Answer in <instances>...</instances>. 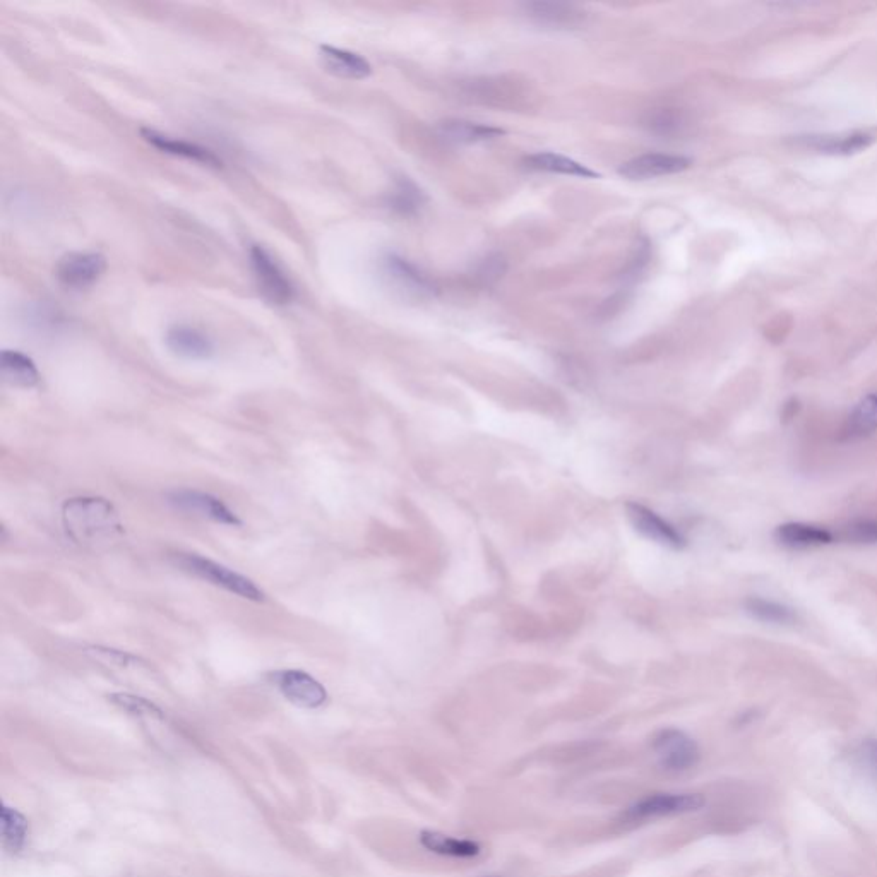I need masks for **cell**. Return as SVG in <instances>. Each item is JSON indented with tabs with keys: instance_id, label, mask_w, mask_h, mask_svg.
<instances>
[{
	"instance_id": "6da1fadb",
	"label": "cell",
	"mask_w": 877,
	"mask_h": 877,
	"mask_svg": "<svg viewBox=\"0 0 877 877\" xmlns=\"http://www.w3.org/2000/svg\"><path fill=\"white\" fill-rule=\"evenodd\" d=\"M62 521L72 542L83 547L114 542L124 533L114 504L102 497L69 499L62 508Z\"/></svg>"
},
{
	"instance_id": "7a4b0ae2",
	"label": "cell",
	"mask_w": 877,
	"mask_h": 877,
	"mask_svg": "<svg viewBox=\"0 0 877 877\" xmlns=\"http://www.w3.org/2000/svg\"><path fill=\"white\" fill-rule=\"evenodd\" d=\"M172 561L185 573L230 591L237 597L251 600V602H264L266 600V593L252 579L235 573L230 567L221 566L218 562L206 559L203 555L180 552V554L172 555Z\"/></svg>"
},
{
	"instance_id": "3957f363",
	"label": "cell",
	"mask_w": 877,
	"mask_h": 877,
	"mask_svg": "<svg viewBox=\"0 0 877 877\" xmlns=\"http://www.w3.org/2000/svg\"><path fill=\"white\" fill-rule=\"evenodd\" d=\"M701 794H651L634 802L622 812V823L639 824L658 818L699 811L704 806Z\"/></svg>"
},
{
	"instance_id": "277c9868",
	"label": "cell",
	"mask_w": 877,
	"mask_h": 877,
	"mask_svg": "<svg viewBox=\"0 0 877 877\" xmlns=\"http://www.w3.org/2000/svg\"><path fill=\"white\" fill-rule=\"evenodd\" d=\"M651 749L655 752L662 770L669 773L693 770L701 759L696 740L679 728H663L657 732L651 740Z\"/></svg>"
},
{
	"instance_id": "5b68a950",
	"label": "cell",
	"mask_w": 877,
	"mask_h": 877,
	"mask_svg": "<svg viewBox=\"0 0 877 877\" xmlns=\"http://www.w3.org/2000/svg\"><path fill=\"white\" fill-rule=\"evenodd\" d=\"M252 271L256 276L257 287L264 297L276 305H287L295 299V285L290 276L281 268L275 257L261 245H252L249 251Z\"/></svg>"
},
{
	"instance_id": "8992f818",
	"label": "cell",
	"mask_w": 877,
	"mask_h": 877,
	"mask_svg": "<svg viewBox=\"0 0 877 877\" xmlns=\"http://www.w3.org/2000/svg\"><path fill=\"white\" fill-rule=\"evenodd\" d=\"M107 271V257L100 252H69L55 266V278L62 287L74 292L96 285Z\"/></svg>"
},
{
	"instance_id": "52a82bcc",
	"label": "cell",
	"mask_w": 877,
	"mask_h": 877,
	"mask_svg": "<svg viewBox=\"0 0 877 877\" xmlns=\"http://www.w3.org/2000/svg\"><path fill=\"white\" fill-rule=\"evenodd\" d=\"M381 275L384 283L406 299H424L434 293V285L420 273L415 264L408 263L398 254H386L381 259Z\"/></svg>"
},
{
	"instance_id": "ba28073f",
	"label": "cell",
	"mask_w": 877,
	"mask_h": 877,
	"mask_svg": "<svg viewBox=\"0 0 877 877\" xmlns=\"http://www.w3.org/2000/svg\"><path fill=\"white\" fill-rule=\"evenodd\" d=\"M168 502L179 511L197 514L206 520L228 526H242L239 516L225 502L199 490L180 489L168 494Z\"/></svg>"
},
{
	"instance_id": "9c48e42d",
	"label": "cell",
	"mask_w": 877,
	"mask_h": 877,
	"mask_svg": "<svg viewBox=\"0 0 877 877\" xmlns=\"http://www.w3.org/2000/svg\"><path fill=\"white\" fill-rule=\"evenodd\" d=\"M280 693L300 708L314 710L328 701V693L321 682L302 670H280L271 675Z\"/></svg>"
},
{
	"instance_id": "30bf717a",
	"label": "cell",
	"mask_w": 877,
	"mask_h": 877,
	"mask_svg": "<svg viewBox=\"0 0 877 877\" xmlns=\"http://www.w3.org/2000/svg\"><path fill=\"white\" fill-rule=\"evenodd\" d=\"M626 511L629 521L643 537L650 538L653 542L662 543L670 549L679 550L686 547L687 540L681 531L677 530L674 525H670L669 521L663 520L662 516L655 513L653 509L646 508L645 504L629 502Z\"/></svg>"
},
{
	"instance_id": "8fae6325",
	"label": "cell",
	"mask_w": 877,
	"mask_h": 877,
	"mask_svg": "<svg viewBox=\"0 0 877 877\" xmlns=\"http://www.w3.org/2000/svg\"><path fill=\"white\" fill-rule=\"evenodd\" d=\"M691 165L693 160L687 156L648 153L624 163L619 168V174L629 180H648L663 175L681 174Z\"/></svg>"
},
{
	"instance_id": "7c38bea8",
	"label": "cell",
	"mask_w": 877,
	"mask_h": 877,
	"mask_svg": "<svg viewBox=\"0 0 877 877\" xmlns=\"http://www.w3.org/2000/svg\"><path fill=\"white\" fill-rule=\"evenodd\" d=\"M141 136H143L146 143L151 144L153 148L162 151L165 155L184 158V160L199 163V165H204V167H223L220 156L216 155L215 151L204 148L201 144L172 138V136L162 134V132L155 131V129H141Z\"/></svg>"
},
{
	"instance_id": "4fadbf2b",
	"label": "cell",
	"mask_w": 877,
	"mask_h": 877,
	"mask_svg": "<svg viewBox=\"0 0 877 877\" xmlns=\"http://www.w3.org/2000/svg\"><path fill=\"white\" fill-rule=\"evenodd\" d=\"M165 345L175 357L185 360H209L215 355V345L209 336L187 324L170 326L165 335Z\"/></svg>"
},
{
	"instance_id": "5bb4252c",
	"label": "cell",
	"mask_w": 877,
	"mask_h": 877,
	"mask_svg": "<svg viewBox=\"0 0 877 877\" xmlns=\"http://www.w3.org/2000/svg\"><path fill=\"white\" fill-rule=\"evenodd\" d=\"M525 14L538 26L554 30H571L585 21V12L573 4L559 2H533L525 4Z\"/></svg>"
},
{
	"instance_id": "9a60e30c",
	"label": "cell",
	"mask_w": 877,
	"mask_h": 877,
	"mask_svg": "<svg viewBox=\"0 0 877 877\" xmlns=\"http://www.w3.org/2000/svg\"><path fill=\"white\" fill-rule=\"evenodd\" d=\"M319 59L326 71L343 79H365L372 74V66L369 60L360 54L345 50V48L333 47V45H321L319 47Z\"/></svg>"
},
{
	"instance_id": "2e32d148",
	"label": "cell",
	"mask_w": 877,
	"mask_h": 877,
	"mask_svg": "<svg viewBox=\"0 0 877 877\" xmlns=\"http://www.w3.org/2000/svg\"><path fill=\"white\" fill-rule=\"evenodd\" d=\"M775 537L788 549H814L835 542V533L809 523H785L776 528Z\"/></svg>"
},
{
	"instance_id": "e0dca14e",
	"label": "cell",
	"mask_w": 877,
	"mask_h": 877,
	"mask_svg": "<svg viewBox=\"0 0 877 877\" xmlns=\"http://www.w3.org/2000/svg\"><path fill=\"white\" fill-rule=\"evenodd\" d=\"M437 134L446 143L475 144L484 143V141H490V139L501 138V136L506 134V131L499 129V127L470 122V120L448 119L439 122Z\"/></svg>"
},
{
	"instance_id": "ac0fdd59",
	"label": "cell",
	"mask_w": 877,
	"mask_h": 877,
	"mask_svg": "<svg viewBox=\"0 0 877 877\" xmlns=\"http://www.w3.org/2000/svg\"><path fill=\"white\" fill-rule=\"evenodd\" d=\"M418 842L430 854L442 855V857L472 859V857L482 854V847L477 842L453 838V836L444 835L439 831H422L418 836Z\"/></svg>"
},
{
	"instance_id": "d6986e66",
	"label": "cell",
	"mask_w": 877,
	"mask_h": 877,
	"mask_svg": "<svg viewBox=\"0 0 877 877\" xmlns=\"http://www.w3.org/2000/svg\"><path fill=\"white\" fill-rule=\"evenodd\" d=\"M0 372L7 384L16 388H35L40 382V372L28 355L18 350H4L0 355Z\"/></svg>"
},
{
	"instance_id": "ffe728a7",
	"label": "cell",
	"mask_w": 877,
	"mask_h": 877,
	"mask_svg": "<svg viewBox=\"0 0 877 877\" xmlns=\"http://www.w3.org/2000/svg\"><path fill=\"white\" fill-rule=\"evenodd\" d=\"M526 167L537 172H549V174L571 175L579 179H598L600 174L586 167L583 163L576 162L573 158L543 151L535 155L526 156Z\"/></svg>"
},
{
	"instance_id": "44dd1931",
	"label": "cell",
	"mask_w": 877,
	"mask_h": 877,
	"mask_svg": "<svg viewBox=\"0 0 877 877\" xmlns=\"http://www.w3.org/2000/svg\"><path fill=\"white\" fill-rule=\"evenodd\" d=\"M877 430V393L867 394L855 405L843 427V439L857 441L874 434Z\"/></svg>"
},
{
	"instance_id": "7402d4cb",
	"label": "cell",
	"mask_w": 877,
	"mask_h": 877,
	"mask_svg": "<svg viewBox=\"0 0 877 877\" xmlns=\"http://www.w3.org/2000/svg\"><path fill=\"white\" fill-rule=\"evenodd\" d=\"M425 203H427V197H425L424 192L420 191V187H417L415 182L406 179V177L394 184L393 189L388 194V199H386L388 208L393 209L394 213H398V215L405 216L417 215Z\"/></svg>"
},
{
	"instance_id": "603a6c76",
	"label": "cell",
	"mask_w": 877,
	"mask_h": 877,
	"mask_svg": "<svg viewBox=\"0 0 877 877\" xmlns=\"http://www.w3.org/2000/svg\"><path fill=\"white\" fill-rule=\"evenodd\" d=\"M871 136L867 134H847V136H811L807 144L814 150L830 155H850L866 150L871 144Z\"/></svg>"
},
{
	"instance_id": "cb8c5ba5",
	"label": "cell",
	"mask_w": 877,
	"mask_h": 877,
	"mask_svg": "<svg viewBox=\"0 0 877 877\" xmlns=\"http://www.w3.org/2000/svg\"><path fill=\"white\" fill-rule=\"evenodd\" d=\"M746 610L749 614L761 622H770L778 626H787L797 621V614L783 603L766 600V598H751L746 602Z\"/></svg>"
},
{
	"instance_id": "d4e9b609",
	"label": "cell",
	"mask_w": 877,
	"mask_h": 877,
	"mask_svg": "<svg viewBox=\"0 0 877 877\" xmlns=\"http://www.w3.org/2000/svg\"><path fill=\"white\" fill-rule=\"evenodd\" d=\"M2 836H4V845L11 852H19L24 847L28 836V823L16 809L11 807L2 809Z\"/></svg>"
},
{
	"instance_id": "484cf974",
	"label": "cell",
	"mask_w": 877,
	"mask_h": 877,
	"mask_svg": "<svg viewBox=\"0 0 877 877\" xmlns=\"http://www.w3.org/2000/svg\"><path fill=\"white\" fill-rule=\"evenodd\" d=\"M110 699H112L117 706H120L122 710L131 711L134 715L162 716V711L158 710L155 704H151L150 701H146V699L138 698V696L119 693L110 696Z\"/></svg>"
},
{
	"instance_id": "4316f807",
	"label": "cell",
	"mask_w": 877,
	"mask_h": 877,
	"mask_svg": "<svg viewBox=\"0 0 877 877\" xmlns=\"http://www.w3.org/2000/svg\"><path fill=\"white\" fill-rule=\"evenodd\" d=\"M845 538L855 543H877V521H854L845 530Z\"/></svg>"
},
{
	"instance_id": "83f0119b",
	"label": "cell",
	"mask_w": 877,
	"mask_h": 877,
	"mask_svg": "<svg viewBox=\"0 0 877 877\" xmlns=\"http://www.w3.org/2000/svg\"><path fill=\"white\" fill-rule=\"evenodd\" d=\"M504 273V261H502V257H489V259H485L482 266H480V271H478V276H482L484 280H497L499 276H502Z\"/></svg>"
},
{
	"instance_id": "f1b7e54d",
	"label": "cell",
	"mask_w": 877,
	"mask_h": 877,
	"mask_svg": "<svg viewBox=\"0 0 877 877\" xmlns=\"http://www.w3.org/2000/svg\"><path fill=\"white\" fill-rule=\"evenodd\" d=\"M860 759L867 770L877 776V740H867L860 747Z\"/></svg>"
},
{
	"instance_id": "f546056e",
	"label": "cell",
	"mask_w": 877,
	"mask_h": 877,
	"mask_svg": "<svg viewBox=\"0 0 877 877\" xmlns=\"http://www.w3.org/2000/svg\"><path fill=\"white\" fill-rule=\"evenodd\" d=\"M489 877H499V876H489Z\"/></svg>"
}]
</instances>
